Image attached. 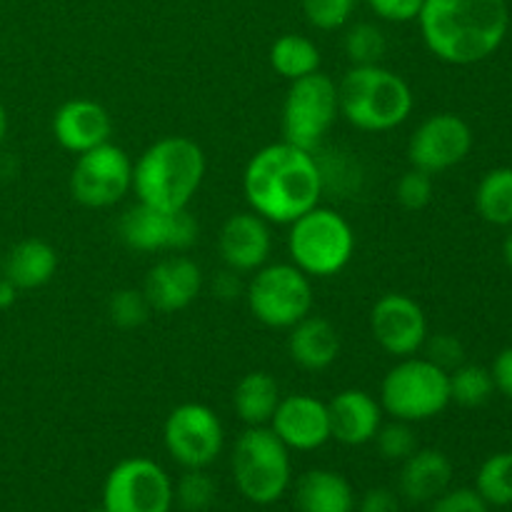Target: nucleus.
I'll use <instances>...</instances> for the list:
<instances>
[{
  "label": "nucleus",
  "instance_id": "1",
  "mask_svg": "<svg viewBox=\"0 0 512 512\" xmlns=\"http://www.w3.org/2000/svg\"><path fill=\"white\" fill-rule=\"evenodd\" d=\"M250 210L275 225H290L320 205L323 175L315 153L285 143H270L250 158L243 173Z\"/></svg>",
  "mask_w": 512,
  "mask_h": 512
},
{
  "label": "nucleus",
  "instance_id": "2",
  "mask_svg": "<svg viewBox=\"0 0 512 512\" xmlns=\"http://www.w3.org/2000/svg\"><path fill=\"white\" fill-rule=\"evenodd\" d=\"M418 23L435 58L448 65H475L503 45L510 8L508 0H425Z\"/></svg>",
  "mask_w": 512,
  "mask_h": 512
},
{
  "label": "nucleus",
  "instance_id": "3",
  "mask_svg": "<svg viewBox=\"0 0 512 512\" xmlns=\"http://www.w3.org/2000/svg\"><path fill=\"white\" fill-rule=\"evenodd\" d=\"M205 153L193 138L168 135L145 150L133 165V193L150 208L185 210L205 178Z\"/></svg>",
  "mask_w": 512,
  "mask_h": 512
},
{
  "label": "nucleus",
  "instance_id": "4",
  "mask_svg": "<svg viewBox=\"0 0 512 512\" xmlns=\"http://www.w3.org/2000/svg\"><path fill=\"white\" fill-rule=\"evenodd\" d=\"M340 115L363 133H388L413 113V90L383 65H353L338 83Z\"/></svg>",
  "mask_w": 512,
  "mask_h": 512
},
{
  "label": "nucleus",
  "instance_id": "5",
  "mask_svg": "<svg viewBox=\"0 0 512 512\" xmlns=\"http://www.w3.org/2000/svg\"><path fill=\"white\" fill-rule=\"evenodd\" d=\"M288 253L308 278H333L353 260L355 233L343 215L315 205L290 223Z\"/></svg>",
  "mask_w": 512,
  "mask_h": 512
},
{
  "label": "nucleus",
  "instance_id": "6",
  "mask_svg": "<svg viewBox=\"0 0 512 512\" xmlns=\"http://www.w3.org/2000/svg\"><path fill=\"white\" fill-rule=\"evenodd\" d=\"M380 405L390 418L423 423L450 405V378L428 358H400L380 385Z\"/></svg>",
  "mask_w": 512,
  "mask_h": 512
},
{
  "label": "nucleus",
  "instance_id": "7",
  "mask_svg": "<svg viewBox=\"0 0 512 512\" xmlns=\"http://www.w3.org/2000/svg\"><path fill=\"white\" fill-rule=\"evenodd\" d=\"M233 478L245 500L273 505L290 485V450L270 428H248L233 450Z\"/></svg>",
  "mask_w": 512,
  "mask_h": 512
},
{
  "label": "nucleus",
  "instance_id": "8",
  "mask_svg": "<svg viewBox=\"0 0 512 512\" xmlns=\"http://www.w3.org/2000/svg\"><path fill=\"white\" fill-rule=\"evenodd\" d=\"M245 300L258 323L290 330L313 313V283L293 263H265L245 285Z\"/></svg>",
  "mask_w": 512,
  "mask_h": 512
},
{
  "label": "nucleus",
  "instance_id": "9",
  "mask_svg": "<svg viewBox=\"0 0 512 512\" xmlns=\"http://www.w3.org/2000/svg\"><path fill=\"white\" fill-rule=\"evenodd\" d=\"M338 115V83L330 75L318 70V73L293 80L285 95L283 118H280L283 140L295 148L315 153Z\"/></svg>",
  "mask_w": 512,
  "mask_h": 512
},
{
  "label": "nucleus",
  "instance_id": "10",
  "mask_svg": "<svg viewBox=\"0 0 512 512\" xmlns=\"http://www.w3.org/2000/svg\"><path fill=\"white\" fill-rule=\"evenodd\" d=\"M173 500V480L150 458L120 460L103 485L108 512H170Z\"/></svg>",
  "mask_w": 512,
  "mask_h": 512
},
{
  "label": "nucleus",
  "instance_id": "11",
  "mask_svg": "<svg viewBox=\"0 0 512 512\" xmlns=\"http://www.w3.org/2000/svg\"><path fill=\"white\" fill-rule=\"evenodd\" d=\"M163 443L170 458L185 470H203L223 453L225 430L213 408L183 403L170 410L163 425Z\"/></svg>",
  "mask_w": 512,
  "mask_h": 512
},
{
  "label": "nucleus",
  "instance_id": "12",
  "mask_svg": "<svg viewBox=\"0 0 512 512\" xmlns=\"http://www.w3.org/2000/svg\"><path fill=\"white\" fill-rule=\"evenodd\" d=\"M133 190V160L108 143L80 153L70 173V193L85 208H110Z\"/></svg>",
  "mask_w": 512,
  "mask_h": 512
},
{
  "label": "nucleus",
  "instance_id": "13",
  "mask_svg": "<svg viewBox=\"0 0 512 512\" xmlns=\"http://www.w3.org/2000/svg\"><path fill=\"white\" fill-rule=\"evenodd\" d=\"M198 233V220L188 208L168 213L135 203L118 223L120 240L138 253H185L198 243Z\"/></svg>",
  "mask_w": 512,
  "mask_h": 512
},
{
  "label": "nucleus",
  "instance_id": "14",
  "mask_svg": "<svg viewBox=\"0 0 512 512\" xmlns=\"http://www.w3.org/2000/svg\"><path fill=\"white\" fill-rule=\"evenodd\" d=\"M470 150H473L470 125L455 113H435L415 128L408 143V160L413 168L438 175L463 163Z\"/></svg>",
  "mask_w": 512,
  "mask_h": 512
},
{
  "label": "nucleus",
  "instance_id": "15",
  "mask_svg": "<svg viewBox=\"0 0 512 512\" xmlns=\"http://www.w3.org/2000/svg\"><path fill=\"white\" fill-rule=\"evenodd\" d=\"M370 333L375 343L393 358H410L428 340V318L410 295L385 293L370 310Z\"/></svg>",
  "mask_w": 512,
  "mask_h": 512
},
{
  "label": "nucleus",
  "instance_id": "16",
  "mask_svg": "<svg viewBox=\"0 0 512 512\" xmlns=\"http://www.w3.org/2000/svg\"><path fill=\"white\" fill-rule=\"evenodd\" d=\"M270 430L283 440L288 450L310 453V450L323 448L333 438L328 403L308 393L285 395L270 420Z\"/></svg>",
  "mask_w": 512,
  "mask_h": 512
},
{
  "label": "nucleus",
  "instance_id": "17",
  "mask_svg": "<svg viewBox=\"0 0 512 512\" xmlns=\"http://www.w3.org/2000/svg\"><path fill=\"white\" fill-rule=\"evenodd\" d=\"M218 250L225 268L235 273H255L263 268L273 250V235H270V223L260 218L258 213L230 215L223 223L218 235Z\"/></svg>",
  "mask_w": 512,
  "mask_h": 512
},
{
  "label": "nucleus",
  "instance_id": "18",
  "mask_svg": "<svg viewBox=\"0 0 512 512\" xmlns=\"http://www.w3.org/2000/svg\"><path fill=\"white\" fill-rule=\"evenodd\" d=\"M203 290V270L188 255H168L150 268L143 293L158 313H178L193 305Z\"/></svg>",
  "mask_w": 512,
  "mask_h": 512
},
{
  "label": "nucleus",
  "instance_id": "19",
  "mask_svg": "<svg viewBox=\"0 0 512 512\" xmlns=\"http://www.w3.org/2000/svg\"><path fill=\"white\" fill-rule=\"evenodd\" d=\"M53 135L60 148L80 155L108 143L113 135V120L108 110L95 100L75 98L55 110Z\"/></svg>",
  "mask_w": 512,
  "mask_h": 512
},
{
  "label": "nucleus",
  "instance_id": "20",
  "mask_svg": "<svg viewBox=\"0 0 512 512\" xmlns=\"http://www.w3.org/2000/svg\"><path fill=\"white\" fill-rule=\"evenodd\" d=\"M328 415L330 435L338 443L350 445V448L373 443L380 425H383V405H380V400H375L373 395L358 388L340 390L328 403Z\"/></svg>",
  "mask_w": 512,
  "mask_h": 512
},
{
  "label": "nucleus",
  "instance_id": "21",
  "mask_svg": "<svg viewBox=\"0 0 512 512\" xmlns=\"http://www.w3.org/2000/svg\"><path fill=\"white\" fill-rule=\"evenodd\" d=\"M288 353L295 365L310 373L328 370L340 355V335L330 320L310 313L288 330Z\"/></svg>",
  "mask_w": 512,
  "mask_h": 512
},
{
  "label": "nucleus",
  "instance_id": "22",
  "mask_svg": "<svg viewBox=\"0 0 512 512\" xmlns=\"http://www.w3.org/2000/svg\"><path fill=\"white\" fill-rule=\"evenodd\" d=\"M450 483H453V463L440 450H415L408 460H403L400 493L410 503H433L450 488Z\"/></svg>",
  "mask_w": 512,
  "mask_h": 512
},
{
  "label": "nucleus",
  "instance_id": "23",
  "mask_svg": "<svg viewBox=\"0 0 512 512\" xmlns=\"http://www.w3.org/2000/svg\"><path fill=\"white\" fill-rule=\"evenodd\" d=\"M58 253L48 240L25 238L3 255V275L18 290H38L53 280Z\"/></svg>",
  "mask_w": 512,
  "mask_h": 512
},
{
  "label": "nucleus",
  "instance_id": "24",
  "mask_svg": "<svg viewBox=\"0 0 512 512\" xmlns=\"http://www.w3.org/2000/svg\"><path fill=\"white\" fill-rule=\"evenodd\" d=\"M295 505L300 512H353V485L333 470H310L295 485Z\"/></svg>",
  "mask_w": 512,
  "mask_h": 512
},
{
  "label": "nucleus",
  "instance_id": "25",
  "mask_svg": "<svg viewBox=\"0 0 512 512\" xmlns=\"http://www.w3.org/2000/svg\"><path fill=\"white\" fill-rule=\"evenodd\" d=\"M280 400H283V395H280L278 380L270 373H265V370H255V373L243 375L233 390L235 415L248 428L270 425Z\"/></svg>",
  "mask_w": 512,
  "mask_h": 512
},
{
  "label": "nucleus",
  "instance_id": "26",
  "mask_svg": "<svg viewBox=\"0 0 512 512\" xmlns=\"http://www.w3.org/2000/svg\"><path fill=\"white\" fill-rule=\"evenodd\" d=\"M320 50L305 35L285 33L270 48V65L278 75H283L285 80H300L305 75H313L320 70Z\"/></svg>",
  "mask_w": 512,
  "mask_h": 512
},
{
  "label": "nucleus",
  "instance_id": "27",
  "mask_svg": "<svg viewBox=\"0 0 512 512\" xmlns=\"http://www.w3.org/2000/svg\"><path fill=\"white\" fill-rule=\"evenodd\" d=\"M475 208L490 225H512V168H493L475 190Z\"/></svg>",
  "mask_w": 512,
  "mask_h": 512
},
{
  "label": "nucleus",
  "instance_id": "28",
  "mask_svg": "<svg viewBox=\"0 0 512 512\" xmlns=\"http://www.w3.org/2000/svg\"><path fill=\"white\" fill-rule=\"evenodd\" d=\"M450 378V403H458L463 408H480L488 403L495 393V383L490 370L483 365H458L448 373Z\"/></svg>",
  "mask_w": 512,
  "mask_h": 512
},
{
  "label": "nucleus",
  "instance_id": "29",
  "mask_svg": "<svg viewBox=\"0 0 512 512\" xmlns=\"http://www.w3.org/2000/svg\"><path fill=\"white\" fill-rule=\"evenodd\" d=\"M475 490L495 508L512 505V453H495L480 465Z\"/></svg>",
  "mask_w": 512,
  "mask_h": 512
},
{
  "label": "nucleus",
  "instance_id": "30",
  "mask_svg": "<svg viewBox=\"0 0 512 512\" xmlns=\"http://www.w3.org/2000/svg\"><path fill=\"white\" fill-rule=\"evenodd\" d=\"M345 55L353 65H380L388 50L385 33L373 23H355L345 33Z\"/></svg>",
  "mask_w": 512,
  "mask_h": 512
},
{
  "label": "nucleus",
  "instance_id": "31",
  "mask_svg": "<svg viewBox=\"0 0 512 512\" xmlns=\"http://www.w3.org/2000/svg\"><path fill=\"white\" fill-rule=\"evenodd\" d=\"M218 498V483L203 470H185L175 488V500L185 512H205Z\"/></svg>",
  "mask_w": 512,
  "mask_h": 512
},
{
  "label": "nucleus",
  "instance_id": "32",
  "mask_svg": "<svg viewBox=\"0 0 512 512\" xmlns=\"http://www.w3.org/2000/svg\"><path fill=\"white\" fill-rule=\"evenodd\" d=\"M153 313L148 298H145L143 290L135 288H123L115 290L108 300V315L113 320V325H118L120 330H135L148 320V315Z\"/></svg>",
  "mask_w": 512,
  "mask_h": 512
},
{
  "label": "nucleus",
  "instance_id": "33",
  "mask_svg": "<svg viewBox=\"0 0 512 512\" xmlns=\"http://www.w3.org/2000/svg\"><path fill=\"white\" fill-rule=\"evenodd\" d=\"M375 445H378L380 455L385 460H408L410 455L418 450V438H415L413 423H405V420H395L388 425H380L378 435H375Z\"/></svg>",
  "mask_w": 512,
  "mask_h": 512
},
{
  "label": "nucleus",
  "instance_id": "34",
  "mask_svg": "<svg viewBox=\"0 0 512 512\" xmlns=\"http://www.w3.org/2000/svg\"><path fill=\"white\" fill-rule=\"evenodd\" d=\"M433 190V175L410 168L408 173L400 175L398 185H395V198L405 210H423L433 200Z\"/></svg>",
  "mask_w": 512,
  "mask_h": 512
},
{
  "label": "nucleus",
  "instance_id": "35",
  "mask_svg": "<svg viewBox=\"0 0 512 512\" xmlns=\"http://www.w3.org/2000/svg\"><path fill=\"white\" fill-rule=\"evenodd\" d=\"M355 0H303L305 18L318 30L343 28L350 20Z\"/></svg>",
  "mask_w": 512,
  "mask_h": 512
},
{
  "label": "nucleus",
  "instance_id": "36",
  "mask_svg": "<svg viewBox=\"0 0 512 512\" xmlns=\"http://www.w3.org/2000/svg\"><path fill=\"white\" fill-rule=\"evenodd\" d=\"M425 358L430 360V363H435L438 368H443L445 373H450V370H455L458 365L465 363V348L463 343H460L455 335H448V333H440V335H433L428 340H425Z\"/></svg>",
  "mask_w": 512,
  "mask_h": 512
},
{
  "label": "nucleus",
  "instance_id": "37",
  "mask_svg": "<svg viewBox=\"0 0 512 512\" xmlns=\"http://www.w3.org/2000/svg\"><path fill=\"white\" fill-rule=\"evenodd\" d=\"M430 512H488V503L478 495V490L458 488L445 490L440 498L433 500Z\"/></svg>",
  "mask_w": 512,
  "mask_h": 512
},
{
  "label": "nucleus",
  "instance_id": "38",
  "mask_svg": "<svg viewBox=\"0 0 512 512\" xmlns=\"http://www.w3.org/2000/svg\"><path fill=\"white\" fill-rule=\"evenodd\" d=\"M368 3L378 18L390 20V23H410V20H418L425 0H368Z\"/></svg>",
  "mask_w": 512,
  "mask_h": 512
},
{
  "label": "nucleus",
  "instance_id": "39",
  "mask_svg": "<svg viewBox=\"0 0 512 512\" xmlns=\"http://www.w3.org/2000/svg\"><path fill=\"white\" fill-rule=\"evenodd\" d=\"M360 512H400L398 495L388 488H373L360 500Z\"/></svg>",
  "mask_w": 512,
  "mask_h": 512
},
{
  "label": "nucleus",
  "instance_id": "40",
  "mask_svg": "<svg viewBox=\"0 0 512 512\" xmlns=\"http://www.w3.org/2000/svg\"><path fill=\"white\" fill-rule=\"evenodd\" d=\"M490 375H493L495 390H500L505 398L512 400V348H505L503 353L495 358Z\"/></svg>",
  "mask_w": 512,
  "mask_h": 512
},
{
  "label": "nucleus",
  "instance_id": "41",
  "mask_svg": "<svg viewBox=\"0 0 512 512\" xmlns=\"http://www.w3.org/2000/svg\"><path fill=\"white\" fill-rule=\"evenodd\" d=\"M213 293L218 295L220 300H225V303H230V300H235V298H240V295H245L243 283H240V273H235V270L225 268L223 273L215 275Z\"/></svg>",
  "mask_w": 512,
  "mask_h": 512
},
{
  "label": "nucleus",
  "instance_id": "42",
  "mask_svg": "<svg viewBox=\"0 0 512 512\" xmlns=\"http://www.w3.org/2000/svg\"><path fill=\"white\" fill-rule=\"evenodd\" d=\"M18 293H20V290L15 288V285L10 283L5 275H0V310L13 308L15 300H18Z\"/></svg>",
  "mask_w": 512,
  "mask_h": 512
},
{
  "label": "nucleus",
  "instance_id": "43",
  "mask_svg": "<svg viewBox=\"0 0 512 512\" xmlns=\"http://www.w3.org/2000/svg\"><path fill=\"white\" fill-rule=\"evenodd\" d=\"M5 135H8V110L0 103V145L5 143Z\"/></svg>",
  "mask_w": 512,
  "mask_h": 512
},
{
  "label": "nucleus",
  "instance_id": "44",
  "mask_svg": "<svg viewBox=\"0 0 512 512\" xmlns=\"http://www.w3.org/2000/svg\"><path fill=\"white\" fill-rule=\"evenodd\" d=\"M503 255H505V263H508L512 268V230H510V235L505 238V243H503Z\"/></svg>",
  "mask_w": 512,
  "mask_h": 512
},
{
  "label": "nucleus",
  "instance_id": "45",
  "mask_svg": "<svg viewBox=\"0 0 512 512\" xmlns=\"http://www.w3.org/2000/svg\"><path fill=\"white\" fill-rule=\"evenodd\" d=\"M0 275H3V253H0Z\"/></svg>",
  "mask_w": 512,
  "mask_h": 512
},
{
  "label": "nucleus",
  "instance_id": "46",
  "mask_svg": "<svg viewBox=\"0 0 512 512\" xmlns=\"http://www.w3.org/2000/svg\"><path fill=\"white\" fill-rule=\"evenodd\" d=\"M90 512H108L105 508H98V510H90Z\"/></svg>",
  "mask_w": 512,
  "mask_h": 512
}]
</instances>
